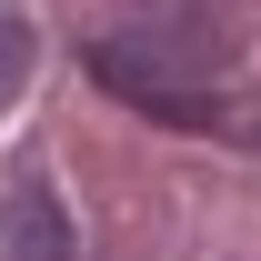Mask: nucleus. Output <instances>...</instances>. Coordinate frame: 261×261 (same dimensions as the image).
<instances>
[{"label": "nucleus", "mask_w": 261, "mask_h": 261, "mask_svg": "<svg viewBox=\"0 0 261 261\" xmlns=\"http://www.w3.org/2000/svg\"><path fill=\"white\" fill-rule=\"evenodd\" d=\"M81 61H91V81H100L111 100L151 111V121H171V130H221V91L181 81V70H171V61H151L141 40H91Z\"/></svg>", "instance_id": "1"}, {"label": "nucleus", "mask_w": 261, "mask_h": 261, "mask_svg": "<svg viewBox=\"0 0 261 261\" xmlns=\"http://www.w3.org/2000/svg\"><path fill=\"white\" fill-rule=\"evenodd\" d=\"M0 261H70V221L50 201V181H20L0 201Z\"/></svg>", "instance_id": "2"}, {"label": "nucleus", "mask_w": 261, "mask_h": 261, "mask_svg": "<svg viewBox=\"0 0 261 261\" xmlns=\"http://www.w3.org/2000/svg\"><path fill=\"white\" fill-rule=\"evenodd\" d=\"M20 81H31V20H10V10H0V100L20 91Z\"/></svg>", "instance_id": "3"}]
</instances>
